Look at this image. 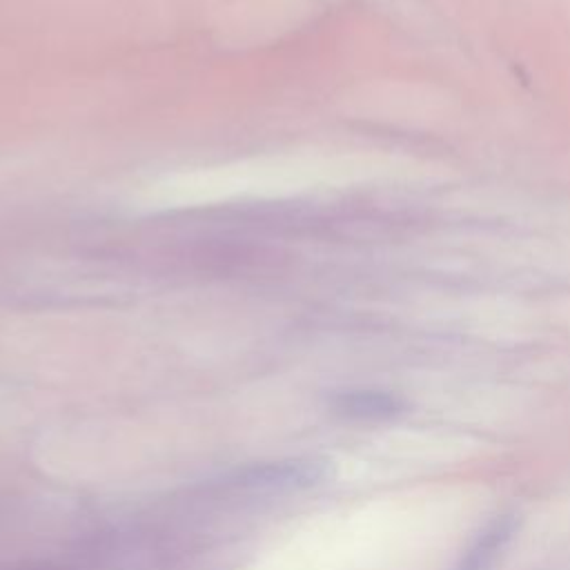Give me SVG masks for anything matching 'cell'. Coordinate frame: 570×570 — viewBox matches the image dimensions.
<instances>
[{"label": "cell", "instance_id": "7a4b0ae2", "mask_svg": "<svg viewBox=\"0 0 570 570\" xmlns=\"http://www.w3.org/2000/svg\"><path fill=\"white\" fill-rule=\"evenodd\" d=\"M334 414L350 421H390L407 412V401L396 392L354 387L338 390L327 399Z\"/></svg>", "mask_w": 570, "mask_h": 570}, {"label": "cell", "instance_id": "3957f363", "mask_svg": "<svg viewBox=\"0 0 570 570\" xmlns=\"http://www.w3.org/2000/svg\"><path fill=\"white\" fill-rule=\"evenodd\" d=\"M519 528L514 514H499L485 523L461 552L454 570H490Z\"/></svg>", "mask_w": 570, "mask_h": 570}, {"label": "cell", "instance_id": "6da1fadb", "mask_svg": "<svg viewBox=\"0 0 570 570\" xmlns=\"http://www.w3.org/2000/svg\"><path fill=\"white\" fill-rule=\"evenodd\" d=\"M334 476V461L330 456H296L285 461L247 465L232 474V485L249 492H301L318 488Z\"/></svg>", "mask_w": 570, "mask_h": 570}]
</instances>
